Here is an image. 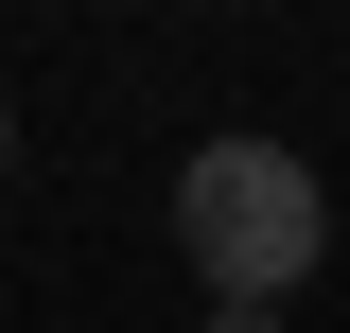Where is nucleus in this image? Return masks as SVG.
<instances>
[{
  "label": "nucleus",
  "mask_w": 350,
  "mask_h": 333,
  "mask_svg": "<svg viewBox=\"0 0 350 333\" xmlns=\"http://www.w3.org/2000/svg\"><path fill=\"white\" fill-rule=\"evenodd\" d=\"M175 263H193L211 298H262V316H280V298L333 263L315 158L298 140H193V158H175Z\"/></svg>",
  "instance_id": "f257e3e1"
},
{
  "label": "nucleus",
  "mask_w": 350,
  "mask_h": 333,
  "mask_svg": "<svg viewBox=\"0 0 350 333\" xmlns=\"http://www.w3.org/2000/svg\"><path fill=\"white\" fill-rule=\"evenodd\" d=\"M0 158H18V123H0Z\"/></svg>",
  "instance_id": "f03ea898"
}]
</instances>
